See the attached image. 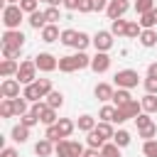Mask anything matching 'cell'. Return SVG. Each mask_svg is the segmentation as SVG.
I'll list each match as a JSON object with an SVG mask.
<instances>
[{"label":"cell","mask_w":157,"mask_h":157,"mask_svg":"<svg viewBox=\"0 0 157 157\" xmlns=\"http://www.w3.org/2000/svg\"><path fill=\"white\" fill-rule=\"evenodd\" d=\"M44 2H49V0H44Z\"/></svg>","instance_id":"obj_58"},{"label":"cell","mask_w":157,"mask_h":157,"mask_svg":"<svg viewBox=\"0 0 157 157\" xmlns=\"http://www.w3.org/2000/svg\"><path fill=\"white\" fill-rule=\"evenodd\" d=\"M0 96L2 98H17L20 96V81L17 78H5L0 83Z\"/></svg>","instance_id":"obj_10"},{"label":"cell","mask_w":157,"mask_h":157,"mask_svg":"<svg viewBox=\"0 0 157 157\" xmlns=\"http://www.w3.org/2000/svg\"><path fill=\"white\" fill-rule=\"evenodd\" d=\"M7 5H20V0H5Z\"/></svg>","instance_id":"obj_57"},{"label":"cell","mask_w":157,"mask_h":157,"mask_svg":"<svg viewBox=\"0 0 157 157\" xmlns=\"http://www.w3.org/2000/svg\"><path fill=\"white\" fill-rule=\"evenodd\" d=\"M140 34H142V25H140V22H128L125 37H128V39H140Z\"/></svg>","instance_id":"obj_29"},{"label":"cell","mask_w":157,"mask_h":157,"mask_svg":"<svg viewBox=\"0 0 157 157\" xmlns=\"http://www.w3.org/2000/svg\"><path fill=\"white\" fill-rule=\"evenodd\" d=\"M39 34H42V42H47V44H52V42H59L61 39V32H59V27L56 25H47L44 29H39Z\"/></svg>","instance_id":"obj_12"},{"label":"cell","mask_w":157,"mask_h":157,"mask_svg":"<svg viewBox=\"0 0 157 157\" xmlns=\"http://www.w3.org/2000/svg\"><path fill=\"white\" fill-rule=\"evenodd\" d=\"M142 113V103H137V101H128L125 105H120L118 110H115V120L113 123H125V120H130V118H137Z\"/></svg>","instance_id":"obj_3"},{"label":"cell","mask_w":157,"mask_h":157,"mask_svg":"<svg viewBox=\"0 0 157 157\" xmlns=\"http://www.w3.org/2000/svg\"><path fill=\"white\" fill-rule=\"evenodd\" d=\"M108 2H110V0H93V12L105 10V7H108Z\"/></svg>","instance_id":"obj_52"},{"label":"cell","mask_w":157,"mask_h":157,"mask_svg":"<svg viewBox=\"0 0 157 157\" xmlns=\"http://www.w3.org/2000/svg\"><path fill=\"white\" fill-rule=\"evenodd\" d=\"M115 110H118L115 105H103V108H101V113H98V118H101V120H105V123H113V120H115Z\"/></svg>","instance_id":"obj_35"},{"label":"cell","mask_w":157,"mask_h":157,"mask_svg":"<svg viewBox=\"0 0 157 157\" xmlns=\"http://www.w3.org/2000/svg\"><path fill=\"white\" fill-rule=\"evenodd\" d=\"M93 47L96 52H108L113 47V32H105V29H98L93 34Z\"/></svg>","instance_id":"obj_8"},{"label":"cell","mask_w":157,"mask_h":157,"mask_svg":"<svg viewBox=\"0 0 157 157\" xmlns=\"http://www.w3.org/2000/svg\"><path fill=\"white\" fill-rule=\"evenodd\" d=\"M113 93H115V91H113L110 83H98V86L93 88V96H96L98 101H103V103H105V101H113Z\"/></svg>","instance_id":"obj_13"},{"label":"cell","mask_w":157,"mask_h":157,"mask_svg":"<svg viewBox=\"0 0 157 157\" xmlns=\"http://www.w3.org/2000/svg\"><path fill=\"white\" fill-rule=\"evenodd\" d=\"M10 135H12V140H15V142H20V145H22V142H27V140H29V128L20 123V125H15V128H12V132H10Z\"/></svg>","instance_id":"obj_17"},{"label":"cell","mask_w":157,"mask_h":157,"mask_svg":"<svg viewBox=\"0 0 157 157\" xmlns=\"http://www.w3.org/2000/svg\"><path fill=\"white\" fill-rule=\"evenodd\" d=\"M44 15H47V22L56 25V20H59V7H56V5H49V7L44 10Z\"/></svg>","instance_id":"obj_47"},{"label":"cell","mask_w":157,"mask_h":157,"mask_svg":"<svg viewBox=\"0 0 157 157\" xmlns=\"http://www.w3.org/2000/svg\"><path fill=\"white\" fill-rule=\"evenodd\" d=\"M76 37H78V32H76V29H64L59 42H61L64 47H74V44H76Z\"/></svg>","instance_id":"obj_30"},{"label":"cell","mask_w":157,"mask_h":157,"mask_svg":"<svg viewBox=\"0 0 157 157\" xmlns=\"http://www.w3.org/2000/svg\"><path fill=\"white\" fill-rule=\"evenodd\" d=\"M47 105H52V108H61V105H64V93H61V91H52V93L47 96Z\"/></svg>","instance_id":"obj_31"},{"label":"cell","mask_w":157,"mask_h":157,"mask_svg":"<svg viewBox=\"0 0 157 157\" xmlns=\"http://www.w3.org/2000/svg\"><path fill=\"white\" fill-rule=\"evenodd\" d=\"M17 69H20V64H17L15 59H2V64H0V76L10 78L12 74H17Z\"/></svg>","instance_id":"obj_16"},{"label":"cell","mask_w":157,"mask_h":157,"mask_svg":"<svg viewBox=\"0 0 157 157\" xmlns=\"http://www.w3.org/2000/svg\"><path fill=\"white\" fill-rule=\"evenodd\" d=\"M91 69L96 74H105L110 69V56L108 52H96V56H91Z\"/></svg>","instance_id":"obj_9"},{"label":"cell","mask_w":157,"mask_h":157,"mask_svg":"<svg viewBox=\"0 0 157 157\" xmlns=\"http://www.w3.org/2000/svg\"><path fill=\"white\" fill-rule=\"evenodd\" d=\"M125 29H128V22H125L123 17H118V20H110V32H113V37H120V34H125Z\"/></svg>","instance_id":"obj_28"},{"label":"cell","mask_w":157,"mask_h":157,"mask_svg":"<svg viewBox=\"0 0 157 157\" xmlns=\"http://www.w3.org/2000/svg\"><path fill=\"white\" fill-rule=\"evenodd\" d=\"M54 155L56 157H81L83 155V145L76 140H59L54 145Z\"/></svg>","instance_id":"obj_2"},{"label":"cell","mask_w":157,"mask_h":157,"mask_svg":"<svg viewBox=\"0 0 157 157\" xmlns=\"http://www.w3.org/2000/svg\"><path fill=\"white\" fill-rule=\"evenodd\" d=\"M86 140H88V147H96V150H101V147L105 145V140H103V137H101V135H98L96 130H91Z\"/></svg>","instance_id":"obj_42"},{"label":"cell","mask_w":157,"mask_h":157,"mask_svg":"<svg viewBox=\"0 0 157 157\" xmlns=\"http://www.w3.org/2000/svg\"><path fill=\"white\" fill-rule=\"evenodd\" d=\"M12 105H15V115H25V113H27V98H25V96L12 98Z\"/></svg>","instance_id":"obj_39"},{"label":"cell","mask_w":157,"mask_h":157,"mask_svg":"<svg viewBox=\"0 0 157 157\" xmlns=\"http://www.w3.org/2000/svg\"><path fill=\"white\" fill-rule=\"evenodd\" d=\"M27 22H29V27H34V29H44V27L49 25V22H47V15H44L42 10H34Z\"/></svg>","instance_id":"obj_15"},{"label":"cell","mask_w":157,"mask_h":157,"mask_svg":"<svg viewBox=\"0 0 157 157\" xmlns=\"http://www.w3.org/2000/svg\"><path fill=\"white\" fill-rule=\"evenodd\" d=\"M25 12L20 5H5L2 7V25L5 29H20V22H22Z\"/></svg>","instance_id":"obj_1"},{"label":"cell","mask_w":157,"mask_h":157,"mask_svg":"<svg viewBox=\"0 0 157 157\" xmlns=\"http://www.w3.org/2000/svg\"><path fill=\"white\" fill-rule=\"evenodd\" d=\"M142 152H145V157H157V140H145Z\"/></svg>","instance_id":"obj_45"},{"label":"cell","mask_w":157,"mask_h":157,"mask_svg":"<svg viewBox=\"0 0 157 157\" xmlns=\"http://www.w3.org/2000/svg\"><path fill=\"white\" fill-rule=\"evenodd\" d=\"M128 10H130V0H110L108 7H105V15H108L110 20H118V17H123Z\"/></svg>","instance_id":"obj_7"},{"label":"cell","mask_w":157,"mask_h":157,"mask_svg":"<svg viewBox=\"0 0 157 157\" xmlns=\"http://www.w3.org/2000/svg\"><path fill=\"white\" fill-rule=\"evenodd\" d=\"M128 101H132V96H130V88H118V91L113 93V105H115V108L125 105Z\"/></svg>","instance_id":"obj_19"},{"label":"cell","mask_w":157,"mask_h":157,"mask_svg":"<svg viewBox=\"0 0 157 157\" xmlns=\"http://www.w3.org/2000/svg\"><path fill=\"white\" fill-rule=\"evenodd\" d=\"M137 137H142V140H155V137H157V125L152 123V125H147V128H140V130H137Z\"/></svg>","instance_id":"obj_37"},{"label":"cell","mask_w":157,"mask_h":157,"mask_svg":"<svg viewBox=\"0 0 157 157\" xmlns=\"http://www.w3.org/2000/svg\"><path fill=\"white\" fill-rule=\"evenodd\" d=\"M113 142H115L118 147H128V145H130V132H128V130H115Z\"/></svg>","instance_id":"obj_32"},{"label":"cell","mask_w":157,"mask_h":157,"mask_svg":"<svg viewBox=\"0 0 157 157\" xmlns=\"http://www.w3.org/2000/svg\"><path fill=\"white\" fill-rule=\"evenodd\" d=\"M20 7H22V12L32 15V12L37 10V0H20Z\"/></svg>","instance_id":"obj_49"},{"label":"cell","mask_w":157,"mask_h":157,"mask_svg":"<svg viewBox=\"0 0 157 157\" xmlns=\"http://www.w3.org/2000/svg\"><path fill=\"white\" fill-rule=\"evenodd\" d=\"M39 120L44 123V125H54L59 118H56V108H52V105H47L44 110H42V115H39Z\"/></svg>","instance_id":"obj_26"},{"label":"cell","mask_w":157,"mask_h":157,"mask_svg":"<svg viewBox=\"0 0 157 157\" xmlns=\"http://www.w3.org/2000/svg\"><path fill=\"white\" fill-rule=\"evenodd\" d=\"M147 76H150V78H157V61H152V64L147 66Z\"/></svg>","instance_id":"obj_54"},{"label":"cell","mask_w":157,"mask_h":157,"mask_svg":"<svg viewBox=\"0 0 157 157\" xmlns=\"http://www.w3.org/2000/svg\"><path fill=\"white\" fill-rule=\"evenodd\" d=\"M78 12H93V0H78Z\"/></svg>","instance_id":"obj_51"},{"label":"cell","mask_w":157,"mask_h":157,"mask_svg":"<svg viewBox=\"0 0 157 157\" xmlns=\"http://www.w3.org/2000/svg\"><path fill=\"white\" fill-rule=\"evenodd\" d=\"M140 25H142V29H152L155 25H157V7H152L150 12H145V15H140V20H137Z\"/></svg>","instance_id":"obj_18"},{"label":"cell","mask_w":157,"mask_h":157,"mask_svg":"<svg viewBox=\"0 0 157 157\" xmlns=\"http://www.w3.org/2000/svg\"><path fill=\"white\" fill-rule=\"evenodd\" d=\"M81 157H101V150H96V147H88V150H83V155Z\"/></svg>","instance_id":"obj_53"},{"label":"cell","mask_w":157,"mask_h":157,"mask_svg":"<svg viewBox=\"0 0 157 157\" xmlns=\"http://www.w3.org/2000/svg\"><path fill=\"white\" fill-rule=\"evenodd\" d=\"M52 152H54V142L47 140V137H42V140L34 145V155H37V157H49Z\"/></svg>","instance_id":"obj_14"},{"label":"cell","mask_w":157,"mask_h":157,"mask_svg":"<svg viewBox=\"0 0 157 157\" xmlns=\"http://www.w3.org/2000/svg\"><path fill=\"white\" fill-rule=\"evenodd\" d=\"M135 123H137V130H140V128H147V125H152V118H150V113H145V110H142V113L135 118Z\"/></svg>","instance_id":"obj_48"},{"label":"cell","mask_w":157,"mask_h":157,"mask_svg":"<svg viewBox=\"0 0 157 157\" xmlns=\"http://www.w3.org/2000/svg\"><path fill=\"white\" fill-rule=\"evenodd\" d=\"M93 130H96V132H98V135H101V137H103L105 142H108V140H113V135H115L113 125H110V123H105V120H103V123H98V125H96Z\"/></svg>","instance_id":"obj_22"},{"label":"cell","mask_w":157,"mask_h":157,"mask_svg":"<svg viewBox=\"0 0 157 157\" xmlns=\"http://www.w3.org/2000/svg\"><path fill=\"white\" fill-rule=\"evenodd\" d=\"M78 66H76V59L74 56H59V71H64V74H71V71H76Z\"/></svg>","instance_id":"obj_23"},{"label":"cell","mask_w":157,"mask_h":157,"mask_svg":"<svg viewBox=\"0 0 157 157\" xmlns=\"http://www.w3.org/2000/svg\"><path fill=\"white\" fill-rule=\"evenodd\" d=\"M44 137H47V140H52L54 145H56L59 140H64V137H61V132H59V128H56V123H54V125H47V130H44Z\"/></svg>","instance_id":"obj_36"},{"label":"cell","mask_w":157,"mask_h":157,"mask_svg":"<svg viewBox=\"0 0 157 157\" xmlns=\"http://www.w3.org/2000/svg\"><path fill=\"white\" fill-rule=\"evenodd\" d=\"M76 128H78L81 132H91V130L96 128V118H93V115H81V118L76 120Z\"/></svg>","instance_id":"obj_20"},{"label":"cell","mask_w":157,"mask_h":157,"mask_svg":"<svg viewBox=\"0 0 157 157\" xmlns=\"http://www.w3.org/2000/svg\"><path fill=\"white\" fill-rule=\"evenodd\" d=\"M140 103H142V110L145 113H157V96L155 93H147Z\"/></svg>","instance_id":"obj_27"},{"label":"cell","mask_w":157,"mask_h":157,"mask_svg":"<svg viewBox=\"0 0 157 157\" xmlns=\"http://www.w3.org/2000/svg\"><path fill=\"white\" fill-rule=\"evenodd\" d=\"M56 128H59V132H61V137H69V135L74 132V128H76V123H74V120H69V118H59V120H56Z\"/></svg>","instance_id":"obj_21"},{"label":"cell","mask_w":157,"mask_h":157,"mask_svg":"<svg viewBox=\"0 0 157 157\" xmlns=\"http://www.w3.org/2000/svg\"><path fill=\"white\" fill-rule=\"evenodd\" d=\"M20 52H22V47H7V44H2V59H15V56H20Z\"/></svg>","instance_id":"obj_46"},{"label":"cell","mask_w":157,"mask_h":157,"mask_svg":"<svg viewBox=\"0 0 157 157\" xmlns=\"http://www.w3.org/2000/svg\"><path fill=\"white\" fill-rule=\"evenodd\" d=\"M20 123H22V125H27V128H34V125L39 123V115H37V113H32V110H27L25 115H20Z\"/></svg>","instance_id":"obj_41"},{"label":"cell","mask_w":157,"mask_h":157,"mask_svg":"<svg viewBox=\"0 0 157 157\" xmlns=\"http://www.w3.org/2000/svg\"><path fill=\"white\" fill-rule=\"evenodd\" d=\"M88 44H93V37H88L86 32H78V37H76V44H74V47H76L78 52H83Z\"/></svg>","instance_id":"obj_38"},{"label":"cell","mask_w":157,"mask_h":157,"mask_svg":"<svg viewBox=\"0 0 157 157\" xmlns=\"http://www.w3.org/2000/svg\"><path fill=\"white\" fill-rule=\"evenodd\" d=\"M2 44H7V47H25V34L20 29H5L2 32Z\"/></svg>","instance_id":"obj_11"},{"label":"cell","mask_w":157,"mask_h":157,"mask_svg":"<svg viewBox=\"0 0 157 157\" xmlns=\"http://www.w3.org/2000/svg\"><path fill=\"white\" fill-rule=\"evenodd\" d=\"M34 64H37V69L39 71H54V69H59V59L54 56V54H49V52H39L37 56H34Z\"/></svg>","instance_id":"obj_6"},{"label":"cell","mask_w":157,"mask_h":157,"mask_svg":"<svg viewBox=\"0 0 157 157\" xmlns=\"http://www.w3.org/2000/svg\"><path fill=\"white\" fill-rule=\"evenodd\" d=\"M145 91L157 96V78H150V76H147V78H145Z\"/></svg>","instance_id":"obj_50"},{"label":"cell","mask_w":157,"mask_h":157,"mask_svg":"<svg viewBox=\"0 0 157 157\" xmlns=\"http://www.w3.org/2000/svg\"><path fill=\"white\" fill-rule=\"evenodd\" d=\"M0 157H20V155H17V150H15V147H5Z\"/></svg>","instance_id":"obj_55"},{"label":"cell","mask_w":157,"mask_h":157,"mask_svg":"<svg viewBox=\"0 0 157 157\" xmlns=\"http://www.w3.org/2000/svg\"><path fill=\"white\" fill-rule=\"evenodd\" d=\"M0 115H2V118H12V115H15V105H12V98H5V101L0 103Z\"/></svg>","instance_id":"obj_40"},{"label":"cell","mask_w":157,"mask_h":157,"mask_svg":"<svg viewBox=\"0 0 157 157\" xmlns=\"http://www.w3.org/2000/svg\"><path fill=\"white\" fill-rule=\"evenodd\" d=\"M64 7L66 10H78V0H64Z\"/></svg>","instance_id":"obj_56"},{"label":"cell","mask_w":157,"mask_h":157,"mask_svg":"<svg viewBox=\"0 0 157 157\" xmlns=\"http://www.w3.org/2000/svg\"><path fill=\"white\" fill-rule=\"evenodd\" d=\"M155 7V0H135V10H137V15H145V12H150Z\"/></svg>","instance_id":"obj_43"},{"label":"cell","mask_w":157,"mask_h":157,"mask_svg":"<svg viewBox=\"0 0 157 157\" xmlns=\"http://www.w3.org/2000/svg\"><path fill=\"white\" fill-rule=\"evenodd\" d=\"M101 157H120V147L115 142H105L101 147Z\"/></svg>","instance_id":"obj_33"},{"label":"cell","mask_w":157,"mask_h":157,"mask_svg":"<svg viewBox=\"0 0 157 157\" xmlns=\"http://www.w3.org/2000/svg\"><path fill=\"white\" fill-rule=\"evenodd\" d=\"M34 83H37V88H39V93H42V98H47V96L54 91V88H52V78H37Z\"/></svg>","instance_id":"obj_34"},{"label":"cell","mask_w":157,"mask_h":157,"mask_svg":"<svg viewBox=\"0 0 157 157\" xmlns=\"http://www.w3.org/2000/svg\"><path fill=\"white\" fill-rule=\"evenodd\" d=\"M113 81H115L118 88H135L137 81H140V76H137V71H132V69H123V71H118V74L113 76Z\"/></svg>","instance_id":"obj_5"},{"label":"cell","mask_w":157,"mask_h":157,"mask_svg":"<svg viewBox=\"0 0 157 157\" xmlns=\"http://www.w3.org/2000/svg\"><path fill=\"white\" fill-rule=\"evenodd\" d=\"M74 59H76V66H78V69L91 66V56H88L86 52H76V54H74Z\"/></svg>","instance_id":"obj_44"},{"label":"cell","mask_w":157,"mask_h":157,"mask_svg":"<svg viewBox=\"0 0 157 157\" xmlns=\"http://www.w3.org/2000/svg\"><path fill=\"white\" fill-rule=\"evenodd\" d=\"M15 78L20 81V83H34L37 81V64H34V59L32 61H22L20 64V69H17V74H15Z\"/></svg>","instance_id":"obj_4"},{"label":"cell","mask_w":157,"mask_h":157,"mask_svg":"<svg viewBox=\"0 0 157 157\" xmlns=\"http://www.w3.org/2000/svg\"><path fill=\"white\" fill-rule=\"evenodd\" d=\"M22 96L27 98V101H42V93H39V88H37V83H27L25 86V91H22Z\"/></svg>","instance_id":"obj_25"},{"label":"cell","mask_w":157,"mask_h":157,"mask_svg":"<svg viewBox=\"0 0 157 157\" xmlns=\"http://www.w3.org/2000/svg\"><path fill=\"white\" fill-rule=\"evenodd\" d=\"M140 44L147 47V49L155 47V44H157V32H155V29H142V34H140Z\"/></svg>","instance_id":"obj_24"}]
</instances>
